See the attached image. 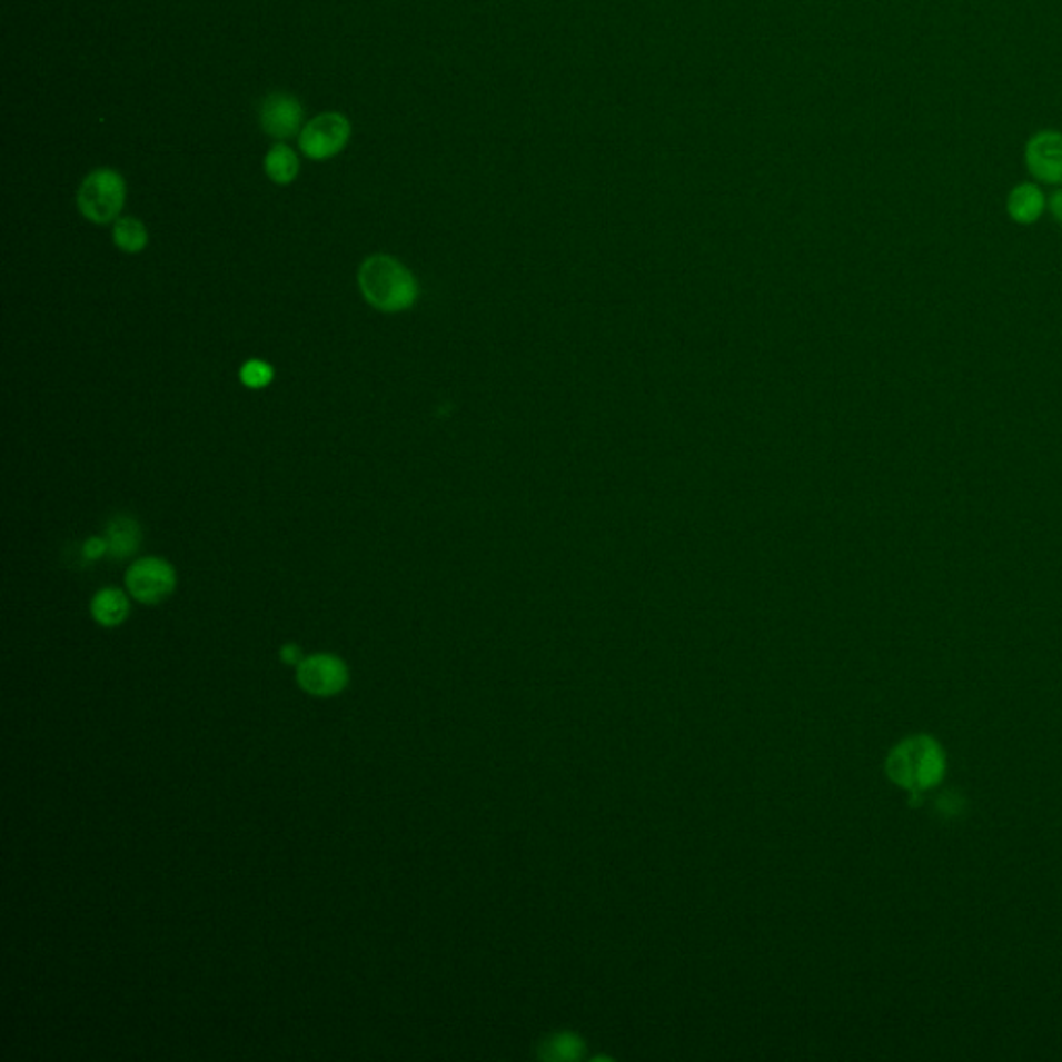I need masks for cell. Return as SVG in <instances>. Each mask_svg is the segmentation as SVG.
Masks as SVG:
<instances>
[{"mask_svg": "<svg viewBox=\"0 0 1062 1062\" xmlns=\"http://www.w3.org/2000/svg\"><path fill=\"white\" fill-rule=\"evenodd\" d=\"M1048 210H1050L1052 218H1054L1059 225H1062V187L1061 189H1056V191L1048 198Z\"/></svg>", "mask_w": 1062, "mask_h": 1062, "instance_id": "obj_17", "label": "cell"}, {"mask_svg": "<svg viewBox=\"0 0 1062 1062\" xmlns=\"http://www.w3.org/2000/svg\"><path fill=\"white\" fill-rule=\"evenodd\" d=\"M90 611L93 621L102 627H117L129 616V601L121 589L105 587L93 596Z\"/></svg>", "mask_w": 1062, "mask_h": 1062, "instance_id": "obj_12", "label": "cell"}, {"mask_svg": "<svg viewBox=\"0 0 1062 1062\" xmlns=\"http://www.w3.org/2000/svg\"><path fill=\"white\" fill-rule=\"evenodd\" d=\"M107 555V538H98V536H93V538L88 539V542L83 544V556H86L88 560H98V558H102V556Z\"/></svg>", "mask_w": 1062, "mask_h": 1062, "instance_id": "obj_15", "label": "cell"}, {"mask_svg": "<svg viewBox=\"0 0 1062 1062\" xmlns=\"http://www.w3.org/2000/svg\"><path fill=\"white\" fill-rule=\"evenodd\" d=\"M357 282L371 308L386 314L405 311L416 304V278L393 256H370L359 266Z\"/></svg>", "mask_w": 1062, "mask_h": 1062, "instance_id": "obj_2", "label": "cell"}, {"mask_svg": "<svg viewBox=\"0 0 1062 1062\" xmlns=\"http://www.w3.org/2000/svg\"><path fill=\"white\" fill-rule=\"evenodd\" d=\"M1048 208L1046 193L1038 183L1023 181L1013 187L1006 196V215L1016 225H1033L1038 222Z\"/></svg>", "mask_w": 1062, "mask_h": 1062, "instance_id": "obj_9", "label": "cell"}, {"mask_svg": "<svg viewBox=\"0 0 1062 1062\" xmlns=\"http://www.w3.org/2000/svg\"><path fill=\"white\" fill-rule=\"evenodd\" d=\"M280 658H282L285 663L291 664V666H299L301 661H304L301 649H299V646H295V644H287V646L280 647Z\"/></svg>", "mask_w": 1062, "mask_h": 1062, "instance_id": "obj_16", "label": "cell"}, {"mask_svg": "<svg viewBox=\"0 0 1062 1062\" xmlns=\"http://www.w3.org/2000/svg\"><path fill=\"white\" fill-rule=\"evenodd\" d=\"M105 538L108 542V556L115 558V560H125V558L138 553L139 544H141V529H139L136 519H131L127 515H119V517L108 522Z\"/></svg>", "mask_w": 1062, "mask_h": 1062, "instance_id": "obj_10", "label": "cell"}, {"mask_svg": "<svg viewBox=\"0 0 1062 1062\" xmlns=\"http://www.w3.org/2000/svg\"><path fill=\"white\" fill-rule=\"evenodd\" d=\"M264 170H266V175L272 183L291 186L292 181L299 177V170H301L299 155L287 143L278 141L264 158Z\"/></svg>", "mask_w": 1062, "mask_h": 1062, "instance_id": "obj_11", "label": "cell"}, {"mask_svg": "<svg viewBox=\"0 0 1062 1062\" xmlns=\"http://www.w3.org/2000/svg\"><path fill=\"white\" fill-rule=\"evenodd\" d=\"M306 110L304 105L287 92L266 96L260 105V127L268 138L285 141L301 133Z\"/></svg>", "mask_w": 1062, "mask_h": 1062, "instance_id": "obj_8", "label": "cell"}, {"mask_svg": "<svg viewBox=\"0 0 1062 1062\" xmlns=\"http://www.w3.org/2000/svg\"><path fill=\"white\" fill-rule=\"evenodd\" d=\"M239 378H241V383H244V386H247V388L258 390V388H264V386H268L272 383L275 370H272V366L266 364V361L249 359V361H246V364L241 366Z\"/></svg>", "mask_w": 1062, "mask_h": 1062, "instance_id": "obj_14", "label": "cell"}, {"mask_svg": "<svg viewBox=\"0 0 1062 1062\" xmlns=\"http://www.w3.org/2000/svg\"><path fill=\"white\" fill-rule=\"evenodd\" d=\"M127 200L123 175L115 169H96L81 181L78 189L79 215L93 225L119 220Z\"/></svg>", "mask_w": 1062, "mask_h": 1062, "instance_id": "obj_3", "label": "cell"}, {"mask_svg": "<svg viewBox=\"0 0 1062 1062\" xmlns=\"http://www.w3.org/2000/svg\"><path fill=\"white\" fill-rule=\"evenodd\" d=\"M351 139V121L343 112H322L304 125L299 133L301 155L322 162L339 156Z\"/></svg>", "mask_w": 1062, "mask_h": 1062, "instance_id": "obj_4", "label": "cell"}, {"mask_svg": "<svg viewBox=\"0 0 1062 1062\" xmlns=\"http://www.w3.org/2000/svg\"><path fill=\"white\" fill-rule=\"evenodd\" d=\"M148 239H150V235H148L146 225L136 216H123V218L115 220L112 241L119 249H123L125 254L143 251L148 246Z\"/></svg>", "mask_w": 1062, "mask_h": 1062, "instance_id": "obj_13", "label": "cell"}, {"mask_svg": "<svg viewBox=\"0 0 1062 1062\" xmlns=\"http://www.w3.org/2000/svg\"><path fill=\"white\" fill-rule=\"evenodd\" d=\"M886 774L894 785L920 795L939 786L946 774V755L940 743L927 735H915L899 743L886 760Z\"/></svg>", "mask_w": 1062, "mask_h": 1062, "instance_id": "obj_1", "label": "cell"}, {"mask_svg": "<svg viewBox=\"0 0 1062 1062\" xmlns=\"http://www.w3.org/2000/svg\"><path fill=\"white\" fill-rule=\"evenodd\" d=\"M1025 169L1038 183L1062 186V131L1040 129L1025 141Z\"/></svg>", "mask_w": 1062, "mask_h": 1062, "instance_id": "obj_6", "label": "cell"}, {"mask_svg": "<svg viewBox=\"0 0 1062 1062\" xmlns=\"http://www.w3.org/2000/svg\"><path fill=\"white\" fill-rule=\"evenodd\" d=\"M297 683L316 697H333L349 685V668L335 654H314L297 666Z\"/></svg>", "mask_w": 1062, "mask_h": 1062, "instance_id": "obj_7", "label": "cell"}, {"mask_svg": "<svg viewBox=\"0 0 1062 1062\" xmlns=\"http://www.w3.org/2000/svg\"><path fill=\"white\" fill-rule=\"evenodd\" d=\"M125 585L136 601L155 606L167 601L175 592L177 573L167 560L158 556H146L129 567L125 575Z\"/></svg>", "mask_w": 1062, "mask_h": 1062, "instance_id": "obj_5", "label": "cell"}]
</instances>
